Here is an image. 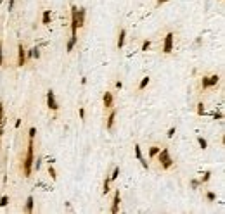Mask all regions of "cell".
<instances>
[{
    "mask_svg": "<svg viewBox=\"0 0 225 214\" xmlns=\"http://www.w3.org/2000/svg\"><path fill=\"white\" fill-rule=\"evenodd\" d=\"M158 161H159V164H161L163 169H170V168L173 166V159L170 157V150L168 148H163V150L158 152Z\"/></svg>",
    "mask_w": 225,
    "mask_h": 214,
    "instance_id": "3957f363",
    "label": "cell"
},
{
    "mask_svg": "<svg viewBox=\"0 0 225 214\" xmlns=\"http://www.w3.org/2000/svg\"><path fill=\"white\" fill-rule=\"evenodd\" d=\"M18 50H19V54H18V66L22 67L24 64H26V48L22 47V43H19Z\"/></svg>",
    "mask_w": 225,
    "mask_h": 214,
    "instance_id": "52a82bcc",
    "label": "cell"
},
{
    "mask_svg": "<svg viewBox=\"0 0 225 214\" xmlns=\"http://www.w3.org/2000/svg\"><path fill=\"white\" fill-rule=\"evenodd\" d=\"M168 0H158V5H163V4H166Z\"/></svg>",
    "mask_w": 225,
    "mask_h": 214,
    "instance_id": "836d02e7",
    "label": "cell"
},
{
    "mask_svg": "<svg viewBox=\"0 0 225 214\" xmlns=\"http://www.w3.org/2000/svg\"><path fill=\"white\" fill-rule=\"evenodd\" d=\"M85 9H78L76 5L71 7V36H76L78 28H82L85 24Z\"/></svg>",
    "mask_w": 225,
    "mask_h": 214,
    "instance_id": "7a4b0ae2",
    "label": "cell"
},
{
    "mask_svg": "<svg viewBox=\"0 0 225 214\" xmlns=\"http://www.w3.org/2000/svg\"><path fill=\"white\" fill-rule=\"evenodd\" d=\"M4 123H5V119H4V105H2V102H0V137L4 135Z\"/></svg>",
    "mask_w": 225,
    "mask_h": 214,
    "instance_id": "4fadbf2b",
    "label": "cell"
},
{
    "mask_svg": "<svg viewBox=\"0 0 225 214\" xmlns=\"http://www.w3.org/2000/svg\"><path fill=\"white\" fill-rule=\"evenodd\" d=\"M120 211V190L114 192V197H112V204H111V212L112 214H118Z\"/></svg>",
    "mask_w": 225,
    "mask_h": 214,
    "instance_id": "ba28073f",
    "label": "cell"
},
{
    "mask_svg": "<svg viewBox=\"0 0 225 214\" xmlns=\"http://www.w3.org/2000/svg\"><path fill=\"white\" fill-rule=\"evenodd\" d=\"M149 47H151V41H149V40H146V41L142 43V50H144V52H147V50H149Z\"/></svg>",
    "mask_w": 225,
    "mask_h": 214,
    "instance_id": "484cf974",
    "label": "cell"
},
{
    "mask_svg": "<svg viewBox=\"0 0 225 214\" xmlns=\"http://www.w3.org/2000/svg\"><path fill=\"white\" fill-rule=\"evenodd\" d=\"M210 176H211V173H210V171H206V173H204V176L201 178V183H206V181L210 180Z\"/></svg>",
    "mask_w": 225,
    "mask_h": 214,
    "instance_id": "d4e9b609",
    "label": "cell"
},
{
    "mask_svg": "<svg viewBox=\"0 0 225 214\" xmlns=\"http://www.w3.org/2000/svg\"><path fill=\"white\" fill-rule=\"evenodd\" d=\"M102 102H104V107H112V102H114V99H112V93L111 92H106L104 97H102Z\"/></svg>",
    "mask_w": 225,
    "mask_h": 214,
    "instance_id": "30bf717a",
    "label": "cell"
},
{
    "mask_svg": "<svg viewBox=\"0 0 225 214\" xmlns=\"http://www.w3.org/2000/svg\"><path fill=\"white\" fill-rule=\"evenodd\" d=\"M149 81H151V80H149L147 76H146V78H142V81H140V85H139V90H144L147 85H149Z\"/></svg>",
    "mask_w": 225,
    "mask_h": 214,
    "instance_id": "e0dca14e",
    "label": "cell"
},
{
    "mask_svg": "<svg viewBox=\"0 0 225 214\" xmlns=\"http://www.w3.org/2000/svg\"><path fill=\"white\" fill-rule=\"evenodd\" d=\"M133 150H135V155H137V159L140 161V164H142V166L147 169V168H149V164H147V161L144 159V155H142V150H140V147H139V145H135V147H133Z\"/></svg>",
    "mask_w": 225,
    "mask_h": 214,
    "instance_id": "9c48e42d",
    "label": "cell"
},
{
    "mask_svg": "<svg viewBox=\"0 0 225 214\" xmlns=\"http://www.w3.org/2000/svg\"><path fill=\"white\" fill-rule=\"evenodd\" d=\"M80 118H85V109H83V107H80Z\"/></svg>",
    "mask_w": 225,
    "mask_h": 214,
    "instance_id": "4dcf8cb0",
    "label": "cell"
},
{
    "mask_svg": "<svg viewBox=\"0 0 225 214\" xmlns=\"http://www.w3.org/2000/svg\"><path fill=\"white\" fill-rule=\"evenodd\" d=\"M173 135H175V128H170L168 129V138H172Z\"/></svg>",
    "mask_w": 225,
    "mask_h": 214,
    "instance_id": "f546056e",
    "label": "cell"
},
{
    "mask_svg": "<svg viewBox=\"0 0 225 214\" xmlns=\"http://www.w3.org/2000/svg\"><path fill=\"white\" fill-rule=\"evenodd\" d=\"M118 174H120V168H114V171H112V174H111V176H109V180H111V181H114V180H116V178H118Z\"/></svg>",
    "mask_w": 225,
    "mask_h": 214,
    "instance_id": "d6986e66",
    "label": "cell"
},
{
    "mask_svg": "<svg viewBox=\"0 0 225 214\" xmlns=\"http://www.w3.org/2000/svg\"><path fill=\"white\" fill-rule=\"evenodd\" d=\"M7 204H9V197H7V195H4L2 199H0V207H5Z\"/></svg>",
    "mask_w": 225,
    "mask_h": 214,
    "instance_id": "7402d4cb",
    "label": "cell"
},
{
    "mask_svg": "<svg viewBox=\"0 0 225 214\" xmlns=\"http://www.w3.org/2000/svg\"><path fill=\"white\" fill-rule=\"evenodd\" d=\"M218 81H220V76H218V74H213V76H206V78H202L201 85H202V88H210V86H215Z\"/></svg>",
    "mask_w": 225,
    "mask_h": 214,
    "instance_id": "277c9868",
    "label": "cell"
},
{
    "mask_svg": "<svg viewBox=\"0 0 225 214\" xmlns=\"http://www.w3.org/2000/svg\"><path fill=\"white\" fill-rule=\"evenodd\" d=\"M159 150H161V147H151V150H149V157H156Z\"/></svg>",
    "mask_w": 225,
    "mask_h": 214,
    "instance_id": "ac0fdd59",
    "label": "cell"
},
{
    "mask_svg": "<svg viewBox=\"0 0 225 214\" xmlns=\"http://www.w3.org/2000/svg\"><path fill=\"white\" fill-rule=\"evenodd\" d=\"M14 2H16V0H9V11H11V9H14Z\"/></svg>",
    "mask_w": 225,
    "mask_h": 214,
    "instance_id": "1f68e13d",
    "label": "cell"
},
{
    "mask_svg": "<svg viewBox=\"0 0 225 214\" xmlns=\"http://www.w3.org/2000/svg\"><path fill=\"white\" fill-rule=\"evenodd\" d=\"M35 133H37V129L35 128H30V140H28V150H26V157H24V161H22V173H24V176H30L31 171H33V161H35Z\"/></svg>",
    "mask_w": 225,
    "mask_h": 214,
    "instance_id": "6da1fadb",
    "label": "cell"
},
{
    "mask_svg": "<svg viewBox=\"0 0 225 214\" xmlns=\"http://www.w3.org/2000/svg\"><path fill=\"white\" fill-rule=\"evenodd\" d=\"M192 187H194V188H198V187H199V185H201V181H199V180H192Z\"/></svg>",
    "mask_w": 225,
    "mask_h": 214,
    "instance_id": "f1b7e54d",
    "label": "cell"
},
{
    "mask_svg": "<svg viewBox=\"0 0 225 214\" xmlns=\"http://www.w3.org/2000/svg\"><path fill=\"white\" fill-rule=\"evenodd\" d=\"M198 142H199V145H201V148H206V147H208V142L204 140L202 137H199V138H198Z\"/></svg>",
    "mask_w": 225,
    "mask_h": 214,
    "instance_id": "603a6c76",
    "label": "cell"
},
{
    "mask_svg": "<svg viewBox=\"0 0 225 214\" xmlns=\"http://www.w3.org/2000/svg\"><path fill=\"white\" fill-rule=\"evenodd\" d=\"M173 40H175V35L173 33H168L165 36V45H163V52L165 54H170L173 50Z\"/></svg>",
    "mask_w": 225,
    "mask_h": 214,
    "instance_id": "5b68a950",
    "label": "cell"
},
{
    "mask_svg": "<svg viewBox=\"0 0 225 214\" xmlns=\"http://www.w3.org/2000/svg\"><path fill=\"white\" fill-rule=\"evenodd\" d=\"M4 64V52H2V41H0V66Z\"/></svg>",
    "mask_w": 225,
    "mask_h": 214,
    "instance_id": "83f0119b",
    "label": "cell"
},
{
    "mask_svg": "<svg viewBox=\"0 0 225 214\" xmlns=\"http://www.w3.org/2000/svg\"><path fill=\"white\" fill-rule=\"evenodd\" d=\"M206 199L213 202V200H217V193H213V192H208V193H206Z\"/></svg>",
    "mask_w": 225,
    "mask_h": 214,
    "instance_id": "cb8c5ba5",
    "label": "cell"
},
{
    "mask_svg": "<svg viewBox=\"0 0 225 214\" xmlns=\"http://www.w3.org/2000/svg\"><path fill=\"white\" fill-rule=\"evenodd\" d=\"M47 105H49V109H52V111H57V109H59V104H57L56 95H54L52 90L47 92Z\"/></svg>",
    "mask_w": 225,
    "mask_h": 214,
    "instance_id": "8992f818",
    "label": "cell"
},
{
    "mask_svg": "<svg viewBox=\"0 0 225 214\" xmlns=\"http://www.w3.org/2000/svg\"><path fill=\"white\" fill-rule=\"evenodd\" d=\"M125 36H127V31L120 30V35H118V48H123L125 45Z\"/></svg>",
    "mask_w": 225,
    "mask_h": 214,
    "instance_id": "5bb4252c",
    "label": "cell"
},
{
    "mask_svg": "<svg viewBox=\"0 0 225 214\" xmlns=\"http://www.w3.org/2000/svg\"><path fill=\"white\" fill-rule=\"evenodd\" d=\"M198 114H199V116L204 114V104H202V102H199V104H198Z\"/></svg>",
    "mask_w": 225,
    "mask_h": 214,
    "instance_id": "44dd1931",
    "label": "cell"
},
{
    "mask_svg": "<svg viewBox=\"0 0 225 214\" xmlns=\"http://www.w3.org/2000/svg\"><path fill=\"white\" fill-rule=\"evenodd\" d=\"M49 174H50V178H52V180H56V169H54L52 166H49Z\"/></svg>",
    "mask_w": 225,
    "mask_h": 214,
    "instance_id": "4316f807",
    "label": "cell"
},
{
    "mask_svg": "<svg viewBox=\"0 0 225 214\" xmlns=\"http://www.w3.org/2000/svg\"><path fill=\"white\" fill-rule=\"evenodd\" d=\"M76 40H78V36H71L69 38V41H68V52H71L73 48H75V45H76Z\"/></svg>",
    "mask_w": 225,
    "mask_h": 214,
    "instance_id": "9a60e30c",
    "label": "cell"
},
{
    "mask_svg": "<svg viewBox=\"0 0 225 214\" xmlns=\"http://www.w3.org/2000/svg\"><path fill=\"white\" fill-rule=\"evenodd\" d=\"M114 119H116V111H111V114H109V118H108V123H106V128H108V129L112 128Z\"/></svg>",
    "mask_w": 225,
    "mask_h": 214,
    "instance_id": "7c38bea8",
    "label": "cell"
},
{
    "mask_svg": "<svg viewBox=\"0 0 225 214\" xmlns=\"http://www.w3.org/2000/svg\"><path fill=\"white\" fill-rule=\"evenodd\" d=\"M42 22H43V24H49L50 22V11L43 12V16H42Z\"/></svg>",
    "mask_w": 225,
    "mask_h": 214,
    "instance_id": "2e32d148",
    "label": "cell"
},
{
    "mask_svg": "<svg viewBox=\"0 0 225 214\" xmlns=\"http://www.w3.org/2000/svg\"><path fill=\"white\" fill-rule=\"evenodd\" d=\"M33 207H35V200H33V197L30 195V197L26 199V207H24V211L30 214V212H33Z\"/></svg>",
    "mask_w": 225,
    "mask_h": 214,
    "instance_id": "8fae6325",
    "label": "cell"
},
{
    "mask_svg": "<svg viewBox=\"0 0 225 214\" xmlns=\"http://www.w3.org/2000/svg\"><path fill=\"white\" fill-rule=\"evenodd\" d=\"M215 119H222V112H215Z\"/></svg>",
    "mask_w": 225,
    "mask_h": 214,
    "instance_id": "d6a6232c",
    "label": "cell"
},
{
    "mask_svg": "<svg viewBox=\"0 0 225 214\" xmlns=\"http://www.w3.org/2000/svg\"><path fill=\"white\" fill-rule=\"evenodd\" d=\"M109 181H111L109 178H106V180H104V188H102V193H104V195L109 192Z\"/></svg>",
    "mask_w": 225,
    "mask_h": 214,
    "instance_id": "ffe728a7",
    "label": "cell"
}]
</instances>
